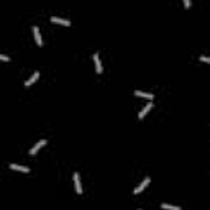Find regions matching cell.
<instances>
[{"label":"cell","mask_w":210,"mask_h":210,"mask_svg":"<svg viewBox=\"0 0 210 210\" xmlns=\"http://www.w3.org/2000/svg\"><path fill=\"white\" fill-rule=\"evenodd\" d=\"M74 185H76V192H77V194H82V184H80L79 173H74Z\"/></svg>","instance_id":"1"},{"label":"cell","mask_w":210,"mask_h":210,"mask_svg":"<svg viewBox=\"0 0 210 210\" xmlns=\"http://www.w3.org/2000/svg\"><path fill=\"white\" fill-rule=\"evenodd\" d=\"M51 21H54V23H61V25H66V26H69V25H71V20H68V18H61V17H52V18H51Z\"/></svg>","instance_id":"2"},{"label":"cell","mask_w":210,"mask_h":210,"mask_svg":"<svg viewBox=\"0 0 210 210\" xmlns=\"http://www.w3.org/2000/svg\"><path fill=\"white\" fill-rule=\"evenodd\" d=\"M150 182H151V179H150V177H145V181H143V182H141L140 185H138V187H136L135 190H133V192H135V194H140V192H141V190H143V189H145V187H146V185H148V184H150Z\"/></svg>","instance_id":"3"},{"label":"cell","mask_w":210,"mask_h":210,"mask_svg":"<svg viewBox=\"0 0 210 210\" xmlns=\"http://www.w3.org/2000/svg\"><path fill=\"white\" fill-rule=\"evenodd\" d=\"M33 33H35V41H36V45L41 46V45H43V40H41V35H40V28H38V26H33Z\"/></svg>","instance_id":"4"},{"label":"cell","mask_w":210,"mask_h":210,"mask_svg":"<svg viewBox=\"0 0 210 210\" xmlns=\"http://www.w3.org/2000/svg\"><path fill=\"white\" fill-rule=\"evenodd\" d=\"M10 169H15V171H20V173H26V174H28V173H30V169H28V168H26V166H20V164H13V163L10 164Z\"/></svg>","instance_id":"5"},{"label":"cell","mask_w":210,"mask_h":210,"mask_svg":"<svg viewBox=\"0 0 210 210\" xmlns=\"http://www.w3.org/2000/svg\"><path fill=\"white\" fill-rule=\"evenodd\" d=\"M45 145H46V140H40V141H38L36 145H35V146H33L31 150H30V154H35V153H36L38 150H40V148H43Z\"/></svg>","instance_id":"6"},{"label":"cell","mask_w":210,"mask_h":210,"mask_svg":"<svg viewBox=\"0 0 210 210\" xmlns=\"http://www.w3.org/2000/svg\"><path fill=\"white\" fill-rule=\"evenodd\" d=\"M151 107H153V103H151V102H150V103H146V105H145V108H143V110L140 112V115H138V118H140V120H143V118H145V115H146V113L151 110Z\"/></svg>","instance_id":"7"},{"label":"cell","mask_w":210,"mask_h":210,"mask_svg":"<svg viewBox=\"0 0 210 210\" xmlns=\"http://www.w3.org/2000/svg\"><path fill=\"white\" fill-rule=\"evenodd\" d=\"M94 63H95V69H97V72L100 74V72H102V63H100V58H99L97 52L94 54Z\"/></svg>","instance_id":"8"},{"label":"cell","mask_w":210,"mask_h":210,"mask_svg":"<svg viewBox=\"0 0 210 210\" xmlns=\"http://www.w3.org/2000/svg\"><path fill=\"white\" fill-rule=\"evenodd\" d=\"M135 95H138V97H146V99L153 100V94H150V92H143V90H135Z\"/></svg>","instance_id":"9"},{"label":"cell","mask_w":210,"mask_h":210,"mask_svg":"<svg viewBox=\"0 0 210 210\" xmlns=\"http://www.w3.org/2000/svg\"><path fill=\"white\" fill-rule=\"evenodd\" d=\"M38 77H40V72H35V74H33L30 79H26V82H25V87H28V85H31V84L35 82V80H36Z\"/></svg>","instance_id":"10"},{"label":"cell","mask_w":210,"mask_h":210,"mask_svg":"<svg viewBox=\"0 0 210 210\" xmlns=\"http://www.w3.org/2000/svg\"><path fill=\"white\" fill-rule=\"evenodd\" d=\"M161 207L164 210H181V207H177V205H169V204H161Z\"/></svg>","instance_id":"11"},{"label":"cell","mask_w":210,"mask_h":210,"mask_svg":"<svg viewBox=\"0 0 210 210\" xmlns=\"http://www.w3.org/2000/svg\"><path fill=\"white\" fill-rule=\"evenodd\" d=\"M200 61H204V63H210V59L207 58V56H200Z\"/></svg>","instance_id":"12"},{"label":"cell","mask_w":210,"mask_h":210,"mask_svg":"<svg viewBox=\"0 0 210 210\" xmlns=\"http://www.w3.org/2000/svg\"><path fill=\"white\" fill-rule=\"evenodd\" d=\"M0 59H2V61H8V59H10V58H8L7 54H0Z\"/></svg>","instance_id":"13"},{"label":"cell","mask_w":210,"mask_h":210,"mask_svg":"<svg viewBox=\"0 0 210 210\" xmlns=\"http://www.w3.org/2000/svg\"><path fill=\"white\" fill-rule=\"evenodd\" d=\"M184 5L185 7H190V0H184Z\"/></svg>","instance_id":"14"}]
</instances>
